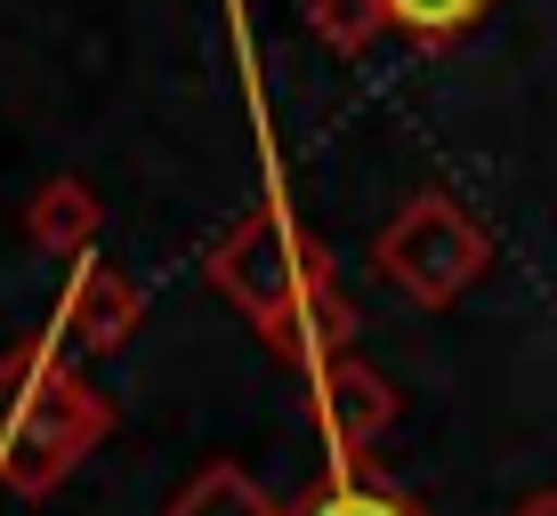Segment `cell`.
<instances>
[{
	"label": "cell",
	"mask_w": 557,
	"mask_h": 516,
	"mask_svg": "<svg viewBox=\"0 0 557 516\" xmlns=\"http://www.w3.org/2000/svg\"><path fill=\"white\" fill-rule=\"evenodd\" d=\"M129 331H138V282H129L122 266H106V259H82V275H73V291H65V315H57V339L106 355V348H122Z\"/></svg>",
	"instance_id": "5"
},
{
	"label": "cell",
	"mask_w": 557,
	"mask_h": 516,
	"mask_svg": "<svg viewBox=\"0 0 557 516\" xmlns=\"http://www.w3.org/2000/svg\"><path fill=\"white\" fill-rule=\"evenodd\" d=\"M89 235H98V194H89L82 178H57V186L33 194V210H25V242H33V251L82 259Z\"/></svg>",
	"instance_id": "6"
},
{
	"label": "cell",
	"mask_w": 557,
	"mask_h": 516,
	"mask_svg": "<svg viewBox=\"0 0 557 516\" xmlns=\"http://www.w3.org/2000/svg\"><path fill=\"white\" fill-rule=\"evenodd\" d=\"M517 516H557V492H542V501H525Z\"/></svg>",
	"instance_id": "11"
},
{
	"label": "cell",
	"mask_w": 557,
	"mask_h": 516,
	"mask_svg": "<svg viewBox=\"0 0 557 516\" xmlns=\"http://www.w3.org/2000/svg\"><path fill=\"white\" fill-rule=\"evenodd\" d=\"M292 516H420V501H405V492H388V484H363V476L339 468V476H323Z\"/></svg>",
	"instance_id": "8"
},
{
	"label": "cell",
	"mask_w": 557,
	"mask_h": 516,
	"mask_svg": "<svg viewBox=\"0 0 557 516\" xmlns=\"http://www.w3.org/2000/svg\"><path fill=\"white\" fill-rule=\"evenodd\" d=\"M113 412L82 372L57 363V331L0 355V484L41 501L106 444Z\"/></svg>",
	"instance_id": "2"
},
{
	"label": "cell",
	"mask_w": 557,
	"mask_h": 516,
	"mask_svg": "<svg viewBox=\"0 0 557 516\" xmlns=\"http://www.w3.org/2000/svg\"><path fill=\"white\" fill-rule=\"evenodd\" d=\"M315 25L332 49H363L380 33V0H315Z\"/></svg>",
	"instance_id": "10"
},
{
	"label": "cell",
	"mask_w": 557,
	"mask_h": 516,
	"mask_svg": "<svg viewBox=\"0 0 557 516\" xmlns=\"http://www.w3.org/2000/svg\"><path fill=\"white\" fill-rule=\"evenodd\" d=\"M170 516H292V508H275V501H267V492L251 484V476L235 468V461H210L195 484L170 501Z\"/></svg>",
	"instance_id": "7"
},
{
	"label": "cell",
	"mask_w": 557,
	"mask_h": 516,
	"mask_svg": "<svg viewBox=\"0 0 557 516\" xmlns=\"http://www.w3.org/2000/svg\"><path fill=\"white\" fill-rule=\"evenodd\" d=\"M372 259H380V275H388L405 299H420V307H445V299H460L476 275H485L493 242H485V226H476L460 202L412 194L388 226H380Z\"/></svg>",
	"instance_id": "3"
},
{
	"label": "cell",
	"mask_w": 557,
	"mask_h": 516,
	"mask_svg": "<svg viewBox=\"0 0 557 516\" xmlns=\"http://www.w3.org/2000/svg\"><path fill=\"white\" fill-rule=\"evenodd\" d=\"M493 0H380V25H396V33H420V41H445V33L460 25H476Z\"/></svg>",
	"instance_id": "9"
},
{
	"label": "cell",
	"mask_w": 557,
	"mask_h": 516,
	"mask_svg": "<svg viewBox=\"0 0 557 516\" xmlns=\"http://www.w3.org/2000/svg\"><path fill=\"white\" fill-rule=\"evenodd\" d=\"M307 404H315V428L332 436L339 468H348L363 444H380V436H388V419H396V388L372 372V363L332 355V363H315V372H307Z\"/></svg>",
	"instance_id": "4"
},
{
	"label": "cell",
	"mask_w": 557,
	"mask_h": 516,
	"mask_svg": "<svg viewBox=\"0 0 557 516\" xmlns=\"http://www.w3.org/2000/svg\"><path fill=\"white\" fill-rule=\"evenodd\" d=\"M210 282L259 323L275 355L307 363V372L348 355V307L332 299L323 259H307V242L283 226V210H251V218L210 251Z\"/></svg>",
	"instance_id": "1"
}]
</instances>
